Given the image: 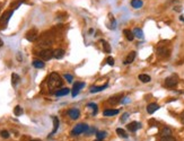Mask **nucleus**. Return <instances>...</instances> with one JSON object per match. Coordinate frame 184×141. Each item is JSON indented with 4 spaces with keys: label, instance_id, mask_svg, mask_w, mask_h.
<instances>
[{
    "label": "nucleus",
    "instance_id": "obj_1",
    "mask_svg": "<svg viewBox=\"0 0 184 141\" xmlns=\"http://www.w3.org/2000/svg\"><path fill=\"white\" fill-rule=\"evenodd\" d=\"M62 86V79L61 77L57 73V72H52L50 76H49V79H48V87H49V90L50 91H54L56 89H58L59 87Z\"/></svg>",
    "mask_w": 184,
    "mask_h": 141
},
{
    "label": "nucleus",
    "instance_id": "obj_2",
    "mask_svg": "<svg viewBox=\"0 0 184 141\" xmlns=\"http://www.w3.org/2000/svg\"><path fill=\"white\" fill-rule=\"evenodd\" d=\"M88 129H89V126H88L87 124H85V123H79V124H77V125L72 129L71 134H72V136H79V134H81V133H84V132H87Z\"/></svg>",
    "mask_w": 184,
    "mask_h": 141
},
{
    "label": "nucleus",
    "instance_id": "obj_3",
    "mask_svg": "<svg viewBox=\"0 0 184 141\" xmlns=\"http://www.w3.org/2000/svg\"><path fill=\"white\" fill-rule=\"evenodd\" d=\"M13 14H14V11H13V10H9V11H6V13L1 16V18H0L1 29L7 27V24H8V22H9V19H10V17H11Z\"/></svg>",
    "mask_w": 184,
    "mask_h": 141
},
{
    "label": "nucleus",
    "instance_id": "obj_4",
    "mask_svg": "<svg viewBox=\"0 0 184 141\" xmlns=\"http://www.w3.org/2000/svg\"><path fill=\"white\" fill-rule=\"evenodd\" d=\"M38 56L43 60H50L53 58V51L50 50V49H46V50H43L41 52H38Z\"/></svg>",
    "mask_w": 184,
    "mask_h": 141
},
{
    "label": "nucleus",
    "instance_id": "obj_5",
    "mask_svg": "<svg viewBox=\"0 0 184 141\" xmlns=\"http://www.w3.org/2000/svg\"><path fill=\"white\" fill-rule=\"evenodd\" d=\"M37 35H38L37 29H36V28H32L31 30H28V32L26 33V40L30 41V42H34V41L36 40Z\"/></svg>",
    "mask_w": 184,
    "mask_h": 141
},
{
    "label": "nucleus",
    "instance_id": "obj_6",
    "mask_svg": "<svg viewBox=\"0 0 184 141\" xmlns=\"http://www.w3.org/2000/svg\"><path fill=\"white\" fill-rule=\"evenodd\" d=\"M177 83H179V79H177L176 76L168 77V78H166V80H165V85H166L167 87H175V86L177 85Z\"/></svg>",
    "mask_w": 184,
    "mask_h": 141
},
{
    "label": "nucleus",
    "instance_id": "obj_7",
    "mask_svg": "<svg viewBox=\"0 0 184 141\" xmlns=\"http://www.w3.org/2000/svg\"><path fill=\"white\" fill-rule=\"evenodd\" d=\"M83 87H85V84H84V83H76V84L73 85L72 90H71V95H72V97H76Z\"/></svg>",
    "mask_w": 184,
    "mask_h": 141
},
{
    "label": "nucleus",
    "instance_id": "obj_8",
    "mask_svg": "<svg viewBox=\"0 0 184 141\" xmlns=\"http://www.w3.org/2000/svg\"><path fill=\"white\" fill-rule=\"evenodd\" d=\"M157 54L161 58H166L169 56V50L165 46H158L157 48Z\"/></svg>",
    "mask_w": 184,
    "mask_h": 141
},
{
    "label": "nucleus",
    "instance_id": "obj_9",
    "mask_svg": "<svg viewBox=\"0 0 184 141\" xmlns=\"http://www.w3.org/2000/svg\"><path fill=\"white\" fill-rule=\"evenodd\" d=\"M68 115L70 116V118L77 120V118L80 116V112H79V110H77V109H71V110L68 111Z\"/></svg>",
    "mask_w": 184,
    "mask_h": 141
},
{
    "label": "nucleus",
    "instance_id": "obj_10",
    "mask_svg": "<svg viewBox=\"0 0 184 141\" xmlns=\"http://www.w3.org/2000/svg\"><path fill=\"white\" fill-rule=\"evenodd\" d=\"M140 128H141V124L139 122H131V123L128 124V130L129 131H132V132L139 130Z\"/></svg>",
    "mask_w": 184,
    "mask_h": 141
},
{
    "label": "nucleus",
    "instance_id": "obj_11",
    "mask_svg": "<svg viewBox=\"0 0 184 141\" xmlns=\"http://www.w3.org/2000/svg\"><path fill=\"white\" fill-rule=\"evenodd\" d=\"M136 56H137V53L134 52V51H131L129 54H128V56L125 58V60H124V64H130V63H132L133 62V60L136 59Z\"/></svg>",
    "mask_w": 184,
    "mask_h": 141
},
{
    "label": "nucleus",
    "instance_id": "obj_12",
    "mask_svg": "<svg viewBox=\"0 0 184 141\" xmlns=\"http://www.w3.org/2000/svg\"><path fill=\"white\" fill-rule=\"evenodd\" d=\"M158 109H159V105H158V104L152 103V104H149V105L147 106V112L149 113V114H153V113L156 112Z\"/></svg>",
    "mask_w": 184,
    "mask_h": 141
},
{
    "label": "nucleus",
    "instance_id": "obj_13",
    "mask_svg": "<svg viewBox=\"0 0 184 141\" xmlns=\"http://www.w3.org/2000/svg\"><path fill=\"white\" fill-rule=\"evenodd\" d=\"M52 120H53V130L51 132V136H53L58 131V128H59V118L57 116H52Z\"/></svg>",
    "mask_w": 184,
    "mask_h": 141
},
{
    "label": "nucleus",
    "instance_id": "obj_14",
    "mask_svg": "<svg viewBox=\"0 0 184 141\" xmlns=\"http://www.w3.org/2000/svg\"><path fill=\"white\" fill-rule=\"evenodd\" d=\"M107 86H109L107 84L103 85V86H99V87L92 86V87H91V89H89V91H91V93H98V91H102V90L106 89V88H107Z\"/></svg>",
    "mask_w": 184,
    "mask_h": 141
},
{
    "label": "nucleus",
    "instance_id": "obj_15",
    "mask_svg": "<svg viewBox=\"0 0 184 141\" xmlns=\"http://www.w3.org/2000/svg\"><path fill=\"white\" fill-rule=\"evenodd\" d=\"M69 88H61V89H59V90H57L54 94H56V96L57 97H61V96H64V95H68L69 94Z\"/></svg>",
    "mask_w": 184,
    "mask_h": 141
},
{
    "label": "nucleus",
    "instance_id": "obj_16",
    "mask_svg": "<svg viewBox=\"0 0 184 141\" xmlns=\"http://www.w3.org/2000/svg\"><path fill=\"white\" fill-rule=\"evenodd\" d=\"M63 56H64V51L62 49H57L53 51V58L56 59H62Z\"/></svg>",
    "mask_w": 184,
    "mask_h": 141
},
{
    "label": "nucleus",
    "instance_id": "obj_17",
    "mask_svg": "<svg viewBox=\"0 0 184 141\" xmlns=\"http://www.w3.org/2000/svg\"><path fill=\"white\" fill-rule=\"evenodd\" d=\"M123 33H124V35H125V37H126L128 41H133V38H134L133 32H131L130 29H124Z\"/></svg>",
    "mask_w": 184,
    "mask_h": 141
},
{
    "label": "nucleus",
    "instance_id": "obj_18",
    "mask_svg": "<svg viewBox=\"0 0 184 141\" xmlns=\"http://www.w3.org/2000/svg\"><path fill=\"white\" fill-rule=\"evenodd\" d=\"M33 67H35L37 69H42L45 67V63L42 60H33Z\"/></svg>",
    "mask_w": 184,
    "mask_h": 141
},
{
    "label": "nucleus",
    "instance_id": "obj_19",
    "mask_svg": "<svg viewBox=\"0 0 184 141\" xmlns=\"http://www.w3.org/2000/svg\"><path fill=\"white\" fill-rule=\"evenodd\" d=\"M116 114H119V110H104L103 112L104 116H114Z\"/></svg>",
    "mask_w": 184,
    "mask_h": 141
},
{
    "label": "nucleus",
    "instance_id": "obj_20",
    "mask_svg": "<svg viewBox=\"0 0 184 141\" xmlns=\"http://www.w3.org/2000/svg\"><path fill=\"white\" fill-rule=\"evenodd\" d=\"M139 80L141 81V83H145V84H147V83H149L150 80H152V78H150V76H148V75H145V73H142V75H139Z\"/></svg>",
    "mask_w": 184,
    "mask_h": 141
},
{
    "label": "nucleus",
    "instance_id": "obj_21",
    "mask_svg": "<svg viewBox=\"0 0 184 141\" xmlns=\"http://www.w3.org/2000/svg\"><path fill=\"white\" fill-rule=\"evenodd\" d=\"M144 5V2L141 0H131V6L134 8V9H139L141 8Z\"/></svg>",
    "mask_w": 184,
    "mask_h": 141
},
{
    "label": "nucleus",
    "instance_id": "obj_22",
    "mask_svg": "<svg viewBox=\"0 0 184 141\" xmlns=\"http://www.w3.org/2000/svg\"><path fill=\"white\" fill-rule=\"evenodd\" d=\"M19 81H21L19 76H18L17 73H15V72L11 73V84H13V86H17Z\"/></svg>",
    "mask_w": 184,
    "mask_h": 141
},
{
    "label": "nucleus",
    "instance_id": "obj_23",
    "mask_svg": "<svg viewBox=\"0 0 184 141\" xmlns=\"http://www.w3.org/2000/svg\"><path fill=\"white\" fill-rule=\"evenodd\" d=\"M87 107L93 110V115H94V116H95V115L97 114V112H98V106H97V104H95V103H89V104H87Z\"/></svg>",
    "mask_w": 184,
    "mask_h": 141
},
{
    "label": "nucleus",
    "instance_id": "obj_24",
    "mask_svg": "<svg viewBox=\"0 0 184 141\" xmlns=\"http://www.w3.org/2000/svg\"><path fill=\"white\" fill-rule=\"evenodd\" d=\"M160 134H161V137H168V136H172V130H171L169 128L165 126V128L161 130Z\"/></svg>",
    "mask_w": 184,
    "mask_h": 141
},
{
    "label": "nucleus",
    "instance_id": "obj_25",
    "mask_svg": "<svg viewBox=\"0 0 184 141\" xmlns=\"http://www.w3.org/2000/svg\"><path fill=\"white\" fill-rule=\"evenodd\" d=\"M133 34H134V36L138 37V38H142V37H144V33H142V30H141L140 28H134V29H133Z\"/></svg>",
    "mask_w": 184,
    "mask_h": 141
},
{
    "label": "nucleus",
    "instance_id": "obj_26",
    "mask_svg": "<svg viewBox=\"0 0 184 141\" xmlns=\"http://www.w3.org/2000/svg\"><path fill=\"white\" fill-rule=\"evenodd\" d=\"M103 43V49H104V52L105 53H111V46L110 44L106 42V41H101Z\"/></svg>",
    "mask_w": 184,
    "mask_h": 141
},
{
    "label": "nucleus",
    "instance_id": "obj_27",
    "mask_svg": "<svg viewBox=\"0 0 184 141\" xmlns=\"http://www.w3.org/2000/svg\"><path fill=\"white\" fill-rule=\"evenodd\" d=\"M14 114H15L16 116H21V115L23 114V109H22V106H19V105L15 106V109H14Z\"/></svg>",
    "mask_w": 184,
    "mask_h": 141
},
{
    "label": "nucleus",
    "instance_id": "obj_28",
    "mask_svg": "<svg viewBox=\"0 0 184 141\" xmlns=\"http://www.w3.org/2000/svg\"><path fill=\"white\" fill-rule=\"evenodd\" d=\"M106 136H107V133H106L105 131H99V132H97V133H96V138H97L98 140L104 139Z\"/></svg>",
    "mask_w": 184,
    "mask_h": 141
},
{
    "label": "nucleus",
    "instance_id": "obj_29",
    "mask_svg": "<svg viewBox=\"0 0 184 141\" xmlns=\"http://www.w3.org/2000/svg\"><path fill=\"white\" fill-rule=\"evenodd\" d=\"M116 133H118L120 137H122V138H128V133H126L123 129H120V128L116 129Z\"/></svg>",
    "mask_w": 184,
    "mask_h": 141
},
{
    "label": "nucleus",
    "instance_id": "obj_30",
    "mask_svg": "<svg viewBox=\"0 0 184 141\" xmlns=\"http://www.w3.org/2000/svg\"><path fill=\"white\" fill-rule=\"evenodd\" d=\"M63 78H64L68 83H72V80H73L72 75H69V73H64V75H63Z\"/></svg>",
    "mask_w": 184,
    "mask_h": 141
},
{
    "label": "nucleus",
    "instance_id": "obj_31",
    "mask_svg": "<svg viewBox=\"0 0 184 141\" xmlns=\"http://www.w3.org/2000/svg\"><path fill=\"white\" fill-rule=\"evenodd\" d=\"M109 18H110L111 24H112V27H111V28H115V27H116V22H115V19L113 18V15H112V14H109Z\"/></svg>",
    "mask_w": 184,
    "mask_h": 141
},
{
    "label": "nucleus",
    "instance_id": "obj_32",
    "mask_svg": "<svg viewBox=\"0 0 184 141\" xmlns=\"http://www.w3.org/2000/svg\"><path fill=\"white\" fill-rule=\"evenodd\" d=\"M119 101H120V97H118V96H113V97H111V98H110V101H109V102H110L111 104H116Z\"/></svg>",
    "mask_w": 184,
    "mask_h": 141
},
{
    "label": "nucleus",
    "instance_id": "obj_33",
    "mask_svg": "<svg viewBox=\"0 0 184 141\" xmlns=\"http://www.w3.org/2000/svg\"><path fill=\"white\" fill-rule=\"evenodd\" d=\"M160 141H176V139L173 138L172 136H168V137H161Z\"/></svg>",
    "mask_w": 184,
    "mask_h": 141
},
{
    "label": "nucleus",
    "instance_id": "obj_34",
    "mask_svg": "<svg viewBox=\"0 0 184 141\" xmlns=\"http://www.w3.org/2000/svg\"><path fill=\"white\" fill-rule=\"evenodd\" d=\"M106 63L110 64V66H114V59H113L112 56H109V58L106 59Z\"/></svg>",
    "mask_w": 184,
    "mask_h": 141
},
{
    "label": "nucleus",
    "instance_id": "obj_35",
    "mask_svg": "<svg viewBox=\"0 0 184 141\" xmlns=\"http://www.w3.org/2000/svg\"><path fill=\"white\" fill-rule=\"evenodd\" d=\"M1 137L5 138V139L9 138V132H8V131H2V132H1Z\"/></svg>",
    "mask_w": 184,
    "mask_h": 141
},
{
    "label": "nucleus",
    "instance_id": "obj_36",
    "mask_svg": "<svg viewBox=\"0 0 184 141\" xmlns=\"http://www.w3.org/2000/svg\"><path fill=\"white\" fill-rule=\"evenodd\" d=\"M128 117H129V114H128V113H124V114L122 115V117H121V121H122V122H124V121H125Z\"/></svg>",
    "mask_w": 184,
    "mask_h": 141
},
{
    "label": "nucleus",
    "instance_id": "obj_37",
    "mask_svg": "<svg viewBox=\"0 0 184 141\" xmlns=\"http://www.w3.org/2000/svg\"><path fill=\"white\" fill-rule=\"evenodd\" d=\"M174 9H175L176 11H181V10H182V8H181V7H175Z\"/></svg>",
    "mask_w": 184,
    "mask_h": 141
},
{
    "label": "nucleus",
    "instance_id": "obj_38",
    "mask_svg": "<svg viewBox=\"0 0 184 141\" xmlns=\"http://www.w3.org/2000/svg\"><path fill=\"white\" fill-rule=\"evenodd\" d=\"M17 58H18V60H19V61H22V56H21V53H18V54H17Z\"/></svg>",
    "mask_w": 184,
    "mask_h": 141
},
{
    "label": "nucleus",
    "instance_id": "obj_39",
    "mask_svg": "<svg viewBox=\"0 0 184 141\" xmlns=\"http://www.w3.org/2000/svg\"><path fill=\"white\" fill-rule=\"evenodd\" d=\"M181 118H182V122L184 123V112L182 113V115H181Z\"/></svg>",
    "mask_w": 184,
    "mask_h": 141
},
{
    "label": "nucleus",
    "instance_id": "obj_40",
    "mask_svg": "<svg viewBox=\"0 0 184 141\" xmlns=\"http://www.w3.org/2000/svg\"><path fill=\"white\" fill-rule=\"evenodd\" d=\"M2 45H3V42H2V40H1V38H0V48H1V46H2Z\"/></svg>",
    "mask_w": 184,
    "mask_h": 141
},
{
    "label": "nucleus",
    "instance_id": "obj_41",
    "mask_svg": "<svg viewBox=\"0 0 184 141\" xmlns=\"http://www.w3.org/2000/svg\"><path fill=\"white\" fill-rule=\"evenodd\" d=\"M31 141H41V140H31Z\"/></svg>",
    "mask_w": 184,
    "mask_h": 141
},
{
    "label": "nucleus",
    "instance_id": "obj_42",
    "mask_svg": "<svg viewBox=\"0 0 184 141\" xmlns=\"http://www.w3.org/2000/svg\"><path fill=\"white\" fill-rule=\"evenodd\" d=\"M95 141H102V140H98V139H97V140H95Z\"/></svg>",
    "mask_w": 184,
    "mask_h": 141
}]
</instances>
